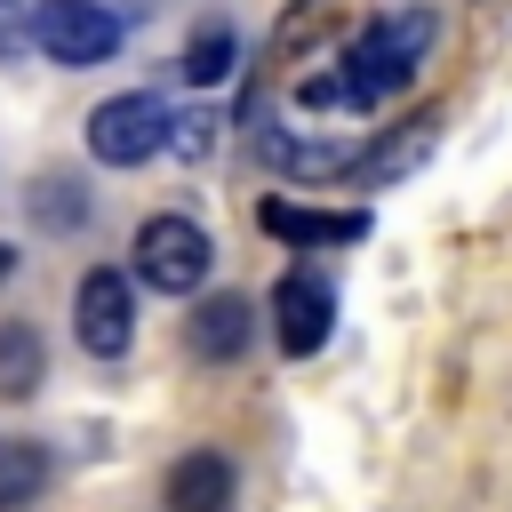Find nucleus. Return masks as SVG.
<instances>
[{"mask_svg": "<svg viewBox=\"0 0 512 512\" xmlns=\"http://www.w3.org/2000/svg\"><path fill=\"white\" fill-rule=\"evenodd\" d=\"M416 56H424V16H384V24H368V32L352 40V56H344L352 112H360V104H384L392 88H408V80H416Z\"/></svg>", "mask_w": 512, "mask_h": 512, "instance_id": "f257e3e1", "label": "nucleus"}, {"mask_svg": "<svg viewBox=\"0 0 512 512\" xmlns=\"http://www.w3.org/2000/svg\"><path fill=\"white\" fill-rule=\"evenodd\" d=\"M208 264H216V248L192 216H144L136 224V280L152 296H192L208 280Z\"/></svg>", "mask_w": 512, "mask_h": 512, "instance_id": "f03ea898", "label": "nucleus"}, {"mask_svg": "<svg viewBox=\"0 0 512 512\" xmlns=\"http://www.w3.org/2000/svg\"><path fill=\"white\" fill-rule=\"evenodd\" d=\"M24 40L48 56V64H112L120 56V16L96 8V0H40Z\"/></svg>", "mask_w": 512, "mask_h": 512, "instance_id": "7ed1b4c3", "label": "nucleus"}, {"mask_svg": "<svg viewBox=\"0 0 512 512\" xmlns=\"http://www.w3.org/2000/svg\"><path fill=\"white\" fill-rule=\"evenodd\" d=\"M160 144H168V104L144 96V88L88 112V152H96L104 168H136V160H152Z\"/></svg>", "mask_w": 512, "mask_h": 512, "instance_id": "20e7f679", "label": "nucleus"}, {"mask_svg": "<svg viewBox=\"0 0 512 512\" xmlns=\"http://www.w3.org/2000/svg\"><path fill=\"white\" fill-rule=\"evenodd\" d=\"M72 336H80V352L88 360H120L128 352V336H136V296H128V280L120 272H80V288H72Z\"/></svg>", "mask_w": 512, "mask_h": 512, "instance_id": "39448f33", "label": "nucleus"}, {"mask_svg": "<svg viewBox=\"0 0 512 512\" xmlns=\"http://www.w3.org/2000/svg\"><path fill=\"white\" fill-rule=\"evenodd\" d=\"M328 328H336V288L312 264H288L280 288H272V336H280V352L304 360V352L328 344Z\"/></svg>", "mask_w": 512, "mask_h": 512, "instance_id": "423d86ee", "label": "nucleus"}, {"mask_svg": "<svg viewBox=\"0 0 512 512\" xmlns=\"http://www.w3.org/2000/svg\"><path fill=\"white\" fill-rule=\"evenodd\" d=\"M248 328H256L248 296H208V304L184 320V344H192L200 360H240V352H248Z\"/></svg>", "mask_w": 512, "mask_h": 512, "instance_id": "0eeeda50", "label": "nucleus"}, {"mask_svg": "<svg viewBox=\"0 0 512 512\" xmlns=\"http://www.w3.org/2000/svg\"><path fill=\"white\" fill-rule=\"evenodd\" d=\"M232 504V464L216 448H192L168 464V512H224Z\"/></svg>", "mask_w": 512, "mask_h": 512, "instance_id": "6e6552de", "label": "nucleus"}, {"mask_svg": "<svg viewBox=\"0 0 512 512\" xmlns=\"http://www.w3.org/2000/svg\"><path fill=\"white\" fill-rule=\"evenodd\" d=\"M256 224L288 248H336V240H360V216H328V208H296V200H264Z\"/></svg>", "mask_w": 512, "mask_h": 512, "instance_id": "1a4fd4ad", "label": "nucleus"}, {"mask_svg": "<svg viewBox=\"0 0 512 512\" xmlns=\"http://www.w3.org/2000/svg\"><path fill=\"white\" fill-rule=\"evenodd\" d=\"M48 352H40V328L32 320H0V400H24L40 384Z\"/></svg>", "mask_w": 512, "mask_h": 512, "instance_id": "9d476101", "label": "nucleus"}, {"mask_svg": "<svg viewBox=\"0 0 512 512\" xmlns=\"http://www.w3.org/2000/svg\"><path fill=\"white\" fill-rule=\"evenodd\" d=\"M48 488V448L40 440H0V512H24Z\"/></svg>", "mask_w": 512, "mask_h": 512, "instance_id": "9b49d317", "label": "nucleus"}, {"mask_svg": "<svg viewBox=\"0 0 512 512\" xmlns=\"http://www.w3.org/2000/svg\"><path fill=\"white\" fill-rule=\"evenodd\" d=\"M232 64H240V40H232L224 24H200V32L184 40V80H192V88H224Z\"/></svg>", "mask_w": 512, "mask_h": 512, "instance_id": "f8f14e48", "label": "nucleus"}, {"mask_svg": "<svg viewBox=\"0 0 512 512\" xmlns=\"http://www.w3.org/2000/svg\"><path fill=\"white\" fill-rule=\"evenodd\" d=\"M288 176H344L352 168V144H264Z\"/></svg>", "mask_w": 512, "mask_h": 512, "instance_id": "ddd939ff", "label": "nucleus"}, {"mask_svg": "<svg viewBox=\"0 0 512 512\" xmlns=\"http://www.w3.org/2000/svg\"><path fill=\"white\" fill-rule=\"evenodd\" d=\"M32 200H40V224H56V232H72V224L88 216V200L72 192V176H48V184H40Z\"/></svg>", "mask_w": 512, "mask_h": 512, "instance_id": "4468645a", "label": "nucleus"}, {"mask_svg": "<svg viewBox=\"0 0 512 512\" xmlns=\"http://www.w3.org/2000/svg\"><path fill=\"white\" fill-rule=\"evenodd\" d=\"M296 104H304V112H336V104L352 112V88H344V64H336V72H312V80L296 88Z\"/></svg>", "mask_w": 512, "mask_h": 512, "instance_id": "2eb2a0df", "label": "nucleus"}, {"mask_svg": "<svg viewBox=\"0 0 512 512\" xmlns=\"http://www.w3.org/2000/svg\"><path fill=\"white\" fill-rule=\"evenodd\" d=\"M168 144H176L184 160H200V152L216 144V120H208V112H168Z\"/></svg>", "mask_w": 512, "mask_h": 512, "instance_id": "dca6fc26", "label": "nucleus"}, {"mask_svg": "<svg viewBox=\"0 0 512 512\" xmlns=\"http://www.w3.org/2000/svg\"><path fill=\"white\" fill-rule=\"evenodd\" d=\"M8 264H16V248H8V240H0V280H8Z\"/></svg>", "mask_w": 512, "mask_h": 512, "instance_id": "f3484780", "label": "nucleus"}]
</instances>
